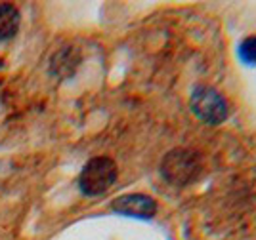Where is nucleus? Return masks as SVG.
Wrapping results in <instances>:
<instances>
[{
    "label": "nucleus",
    "mask_w": 256,
    "mask_h": 240,
    "mask_svg": "<svg viewBox=\"0 0 256 240\" xmlns=\"http://www.w3.org/2000/svg\"><path fill=\"white\" fill-rule=\"evenodd\" d=\"M159 174L172 187H188L203 174V157L193 149H172L160 160Z\"/></svg>",
    "instance_id": "nucleus-1"
},
{
    "label": "nucleus",
    "mask_w": 256,
    "mask_h": 240,
    "mask_svg": "<svg viewBox=\"0 0 256 240\" xmlns=\"http://www.w3.org/2000/svg\"><path fill=\"white\" fill-rule=\"evenodd\" d=\"M118 168L109 157H96L88 160L78 176V189L86 197H100L107 193L117 181Z\"/></svg>",
    "instance_id": "nucleus-2"
},
{
    "label": "nucleus",
    "mask_w": 256,
    "mask_h": 240,
    "mask_svg": "<svg viewBox=\"0 0 256 240\" xmlns=\"http://www.w3.org/2000/svg\"><path fill=\"white\" fill-rule=\"evenodd\" d=\"M190 105H192L193 115L204 124H222L230 115V107L224 95L218 90H214L212 86H204V84L195 86L190 97Z\"/></svg>",
    "instance_id": "nucleus-3"
},
{
    "label": "nucleus",
    "mask_w": 256,
    "mask_h": 240,
    "mask_svg": "<svg viewBox=\"0 0 256 240\" xmlns=\"http://www.w3.org/2000/svg\"><path fill=\"white\" fill-rule=\"evenodd\" d=\"M111 210L118 216L151 220L157 214V202L151 199L150 195H144V193H128V195H120L113 200Z\"/></svg>",
    "instance_id": "nucleus-4"
},
{
    "label": "nucleus",
    "mask_w": 256,
    "mask_h": 240,
    "mask_svg": "<svg viewBox=\"0 0 256 240\" xmlns=\"http://www.w3.org/2000/svg\"><path fill=\"white\" fill-rule=\"evenodd\" d=\"M78 63H80L78 50L73 48V46H65V48L58 50L52 55V59H50V73L64 80V78H69V76L75 74V71L78 69Z\"/></svg>",
    "instance_id": "nucleus-5"
},
{
    "label": "nucleus",
    "mask_w": 256,
    "mask_h": 240,
    "mask_svg": "<svg viewBox=\"0 0 256 240\" xmlns=\"http://www.w3.org/2000/svg\"><path fill=\"white\" fill-rule=\"evenodd\" d=\"M20 29V11L12 4H0V40H10Z\"/></svg>",
    "instance_id": "nucleus-6"
},
{
    "label": "nucleus",
    "mask_w": 256,
    "mask_h": 240,
    "mask_svg": "<svg viewBox=\"0 0 256 240\" xmlns=\"http://www.w3.org/2000/svg\"><path fill=\"white\" fill-rule=\"evenodd\" d=\"M239 59L250 67L256 65V34L246 36L245 40L239 44Z\"/></svg>",
    "instance_id": "nucleus-7"
}]
</instances>
